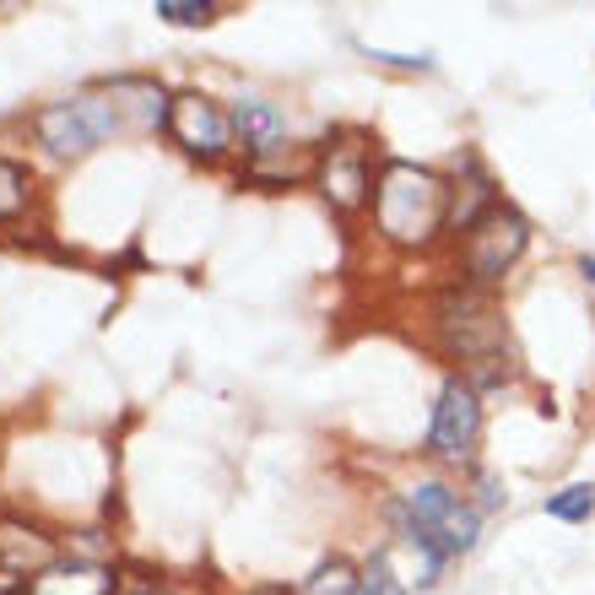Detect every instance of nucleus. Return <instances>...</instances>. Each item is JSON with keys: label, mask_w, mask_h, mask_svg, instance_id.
I'll list each match as a JSON object with an SVG mask.
<instances>
[{"label": "nucleus", "mask_w": 595, "mask_h": 595, "mask_svg": "<svg viewBox=\"0 0 595 595\" xmlns=\"http://www.w3.org/2000/svg\"><path fill=\"white\" fill-rule=\"evenodd\" d=\"M374 228L396 250L439 244V233L450 228V179L422 168V163L385 157L379 163V185H374Z\"/></svg>", "instance_id": "1"}, {"label": "nucleus", "mask_w": 595, "mask_h": 595, "mask_svg": "<svg viewBox=\"0 0 595 595\" xmlns=\"http://www.w3.org/2000/svg\"><path fill=\"white\" fill-rule=\"evenodd\" d=\"M390 526L400 530L406 547L422 552L428 574H439V563L465 558V552L482 541V509H476L465 493H455L450 482L428 476V482L406 487L396 504H390Z\"/></svg>", "instance_id": "2"}, {"label": "nucleus", "mask_w": 595, "mask_h": 595, "mask_svg": "<svg viewBox=\"0 0 595 595\" xmlns=\"http://www.w3.org/2000/svg\"><path fill=\"white\" fill-rule=\"evenodd\" d=\"M27 131L49 157L76 163V157H92L98 146H109L125 131V114H120V103L109 92H70V98H55V103H38Z\"/></svg>", "instance_id": "3"}, {"label": "nucleus", "mask_w": 595, "mask_h": 595, "mask_svg": "<svg viewBox=\"0 0 595 595\" xmlns=\"http://www.w3.org/2000/svg\"><path fill=\"white\" fill-rule=\"evenodd\" d=\"M433 341L444 357H455L465 368H482V363H498L504 346H509V326H504V309L476 293V287H450L433 298Z\"/></svg>", "instance_id": "4"}, {"label": "nucleus", "mask_w": 595, "mask_h": 595, "mask_svg": "<svg viewBox=\"0 0 595 595\" xmlns=\"http://www.w3.org/2000/svg\"><path fill=\"white\" fill-rule=\"evenodd\" d=\"M530 244V222L515 211V206H498V211H487L471 233H465L461 244V271H465V287H476V293H487V287H498L520 255H526Z\"/></svg>", "instance_id": "5"}, {"label": "nucleus", "mask_w": 595, "mask_h": 595, "mask_svg": "<svg viewBox=\"0 0 595 595\" xmlns=\"http://www.w3.org/2000/svg\"><path fill=\"white\" fill-rule=\"evenodd\" d=\"M374 185H379V168H374V146L368 141H326L320 157H315V190L326 196L335 217H357V211H374Z\"/></svg>", "instance_id": "6"}, {"label": "nucleus", "mask_w": 595, "mask_h": 595, "mask_svg": "<svg viewBox=\"0 0 595 595\" xmlns=\"http://www.w3.org/2000/svg\"><path fill=\"white\" fill-rule=\"evenodd\" d=\"M168 141L200 163V168H217V163H228L233 152H239V141H233V114L217 103V98H206V92H174V114H168Z\"/></svg>", "instance_id": "7"}, {"label": "nucleus", "mask_w": 595, "mask_h": 595, "mask_svg": "<svg viewBox=\"0 0 595 595\" xmlns=\"http://www.w3.org/2000/svg\"><path fill=\"white\" fill-rule=\"evenodd\" d=\"M482 444V396L465 374H450L444 390L433 400V422H428V455L433 461L465 465Z\"/></svg>", "instance_id": "8"}, {"label": "nucleus", "mask_w": 595, "mask_h": 595, "mask_svg": "<svg viewBox=\"0 0 595 595\" xmlns=\"http://www.w3.org/2000/svg\"><path fill=\"white\" fill-rule=\"evenodd\" d=\"M66 558V547H60V536L49 526H38V520H27V515H0V574H11V580H38L44 569H55Z\"/></svg>", "instance_id": "9"}, {"label": "nucleus", "mask_w": 595, "mask_h": 595, "mask_svg": "<svg viewBox=\"0 0 595 595\" xmlns=\"http://www.w3.org/2000/svg\"><path fill=\"white\" fill-rule=\"evenodd\" d=\"M233 141H239V152H250L255 163H271V157H282L287 152V114L271 103V98H239L233 109Z\"/></svg>", "instance_id": "10"}, {"label": "nucleus", "mask_w": 595, "mask_h": 595, "mask_svg": "<svg viewBox=\"0 0 595 595\" xmlns=\"http://www.w3.org/2000/svg\"><path fill=\"white\" fill-rule=\"evenodd\" d=\"M103 92L120 103V114L135 120V131L163 135L168 131V114H174V92L157 81V76H109Z\"/></svg>", "instance_id": "11"}, {"label": "nucleus", "mask_w": 595, "mask_h": 595, "mask_svg": "<svg viewBox=\"0 0 595 595\" xmlns=\"http://www.w3.org/2000/svg\"><path fill=\"white\" fill-rule=\"evenodd\" d=\"M455 168H461L465 179L450 185V228H444V233H455V239H461V233H471L487 211H498L504 200H498V190H493V179L482 174L476 152H461V157H455Z\"/></svg>", "instance_id": "12"}, {"label": "nucleus", "mask_w": 595, "mask_h": 595, "mask_svg": "<svg viewBox=\"0 0 595 595\" xmlns=\"http://www.w3.org/2000/svg\"><path fill=\"white\" fill-rule=\"evenodd\" d=\"M33 595H120V569H114V563L60 558L55 569H44V574L33 580Z\"/></svg>", "instance_id": "13"}, {"label": "nucleus", "mask_w": 595, "mask_h": 595, "mask_svg": "<svg viewBox=\"0 0 595 595\" xmlns=\"http://www.w3.org/2000/svg\"><path fill=\"white\" fill-rule=\"evenodd\" d=\"M33 206H38V179H33V168L0 152V228L22 222Z\"/></svg>", "instance_id": "14"}, {"label": "nucleus", "mask_w": 595, "mask_h": 595, "mask_svg": "<svg viewBox=\"0 0 595 595\" xmlns=\"http://www.w3.org/2000/svg\"><path fill=\"white\" fill-rule=\"evenodd\" d=\"M547 515H552V520H563V526L591 520V515H595V482H569V487H558V493L547 498Z\"/></svg>", "instance_id": "15"}, {"label": "nucleus", "mask_w": 595, "mask_h": 595, "mask_svg": "<svg viewBox=\"0 0 595 595\" xmlns=\"http://www.w3.org/2000/svg\"><path fill=\"white\" fill-rule=\"evenodd\" d=\"M357 580H363V569H352L346 558H326V563L304 580V591L298 595H352L357 591Z\"/></svg>", "instance_id": "16"}, {"label": "nucleus", "mask_w": 595, "mask_h": 595, "mask_svg": "<svg viewBox=\"0 0 595 595\" xmlns=\"http://www.w3.org/2000/svg\"><path fill=\"white\" fill-rule=\"evenodd\" d=\"M152 11H157L163 22H174V27H206L222 5H217V0H157Z\"/></svg>", "instance_id": "17"}, {"label": "nucleus", "mask_w": 595, "mask_h": 595, "mask_svg": "<svg viewBox=\"0 0 595 595\" xmlns=\"http://www.w3.org/2000/svg\"><path fill=\"white\" fill-rule=\"evenodd\" d=\"M352 595H406V585H400L396 569H390V552H374V558L363 563V580H357Z\"/></svg>", "instance_id": "18"}, {"label": "nucleus", "mask_w": 595, "mask_h": 595, "mask_svg": "<svg viewBox=\"0 0 595 595\" xmlns=\"http://www.w3.org/2000/svg\"><path fill=\"white\" fill-rule=\"evenodd\" d=\"M504 504V487H498V476H476V509H498Z\"/></svg>", "instance_id": "19"}, {"label": "nucleus", "mask_w": 595, "mask_h": 595, "mask_svg": "<svg viewBox=\"0 0 595 595\" xmlns=\"http://www.w3.org/2000/svg\"><path fill=\"white\" fill-rule=\"evenodd\" d=\"M120 595H179L174 585H163V580H146L141 591H120Z\"/></svg>", "instance_id": "20"}, {"label": "nucleus", "mask_w": 595, "mask_h": 595, "mask_svg": "<svg viewBox=\"0 0 595 595\" xmlns=\"http://www.w3.org/2000/svg\"><path fill=\"white\" fill-rule=\"evenodd\" d=\"M244 595H298V591H287V585H261V591H244Z\"/></svg>", "instance_id": "21"}, {"label": "nucleus", "mask_w": 595, "mask_h": 595, "mask_svg": "<svg viewBox=\"0 0 595 595\" xmlns=\"http://www.w3.org/2000/svg\"><path fill=\"white\" fill-rule=\"evenodd\" d=\"M580 271H585V282H595V255H580Z\"/></svg>", "instance_id": "22"}]
</instances>
